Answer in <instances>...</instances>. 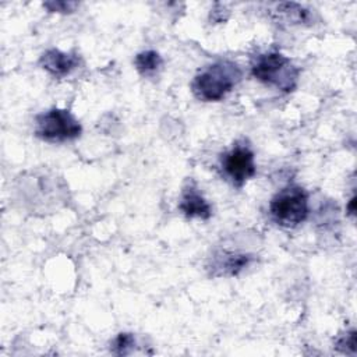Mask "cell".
Returning <instances> with one entry per match:
<instances>
[{"label":"cell","instance_id":"52a82bcc","mask_svg":"<svg viewBox=\"0 0 357 357\" xmlns=\"http://www.w3.org/2000/svg\"><path fill=\"white\" fill-rule=\"evenodd\" d=\"M178 209L187 218H199V219L206 220L212 216L211 205L192 185H188L183 190Z\"/></svg>","mask_w":357,"mask_h":357},{"label":"cell","instance_id":"277c9868","mask_svg":"<svg viewBox=\"0 0 357 357\" xmlns=\"http://www.w3.org/2000/svg\"><path fill=\"white\" fill-rule=\"evenodd\" d=\"M272 219L283 227H294L308 216V197L304 188L289 185L279 191L269 204Z\"/></svg>","mask_w":357,"mask_h":357},{"label":"cell","instance_id":"7c38bea8","mask_svg":"<svg viewBox=\"0 0 357 357\" xmlns=\"http://www.w3.org/2000/svg\"><path fill=\"white\" fill-rule=\"evenodd\" d=\"M356 331L351 329L349 332H346L344 335L339 336L336 343H335V347L337 350H340L342 353H350V354H354L356 353V344H357V339H356Z\"/></svg>","mask_w":357,"mask_h":357},{"label":"cell","instance_id":"3957f363","mask_svg":"<svg viewBox=\"0 0 357 357\" xmlns=\"http://www.w3.org/2000/svg\"><path fill=\"white\" fill-rule=\"evenodd\" d=\"M79 121L66 109L53 107L35 117V135L46 142H66L81 135Z\"/></svg>","mask_w":357,"mask_h":357},{"label":"cell","instance_id":"30bf717a","mask_svg":"<svg viewBox=\"0 0 357 357\" xmlns=\"http://www.w3.org/2000/svg\"><path fill=\"white\" fill-rule=\"evenodd\" d=\"M134 64H135L139 74H142L145 77H151L162 67L163 60H162V57L158 52L145 50V52H141L135 56Z\"/></svg>","mask_w":357,"mask_h":357},{"label":"cell","instance_id":"6da1fadb","mask_svg":"<svg viewBox=\"0 0 357 357\" xmlns=\"http://www.w3.org/2000/svg\"><path fill=\"white\" fill-rule=\"evenodd\" d=\"M241 79L240 67L230 60H219L198 73L192 82L194 96L202 102L223 99Z\"/></svg>","mask_w":357,"mask_h":357},{"label":"cell","instance_id":"8fae6325","mask_svg":"<svg viewBox=\"0 0 357 357\" xmlns=\"http://www.w3.org/2000/svg\"><path fill=\"white\" fill-rule=\"evenodd\" d=\"M135 346V337L132 333L121 332L119 333L110 344V351L116 356H127L132 351Z\"/></svg>","mask_w":357,"mask_h":357},{"label":"cell","instance_id":"9c48e42d","mask_svg":"<svg viewBox=\"0 0 357 357\" xmlns=\"http://www.w3.org/2000/svg\"><path fill=\"white\" fill-rule=\"evenodd\" d=\"M275 14L287 24H303L310 20V11L304 6L293 1L279 3L275 7Z\"/></svg>","mask_w":357,"mask_h":357},{"label":"cell","instance_id":"8992f818","mask_svg":"<svg viewBox=\"0 0 357 357\" xmlns=\"http://www.w3.org/2000/svg\"><path fill=\"white\" fill-rule=\"evenodd\" d=\"M39 64L50 75L63 78L68 75L75 67H78L79 57L74 53H66L59 49H49L40 56Z\"/></svg>","mask_w":357,"mask_h":357},{"label":"cell","instance_id":"ba28073f","mask_svg":"<svg viewBox=\"0 0 357 357\" xmlns=\"http://www.w3.org/2000/svg\"><path fill=\"white\" fill-rule=\"evenodd\" d=\"M223 258H216L215 269H220L219 275H229L236 276L238 272H241L251 261L252 257L248 254H223Z\"/></svg>","mask_w":357,"mask_h":357},{"label":"cell","instance_id":"4fadbf2b","mask_svg":"<svg viewBox=\"0 0 357 357\" xmlns=\"http://www.w3.org/2000/svg\"><path fill=\"white\" fill-rule=\"evenodd\" d=\"M78 4L75 1H46L43 4L45 8H47L50 13H73L74 8Z\"/></svg>","mask_w":357,"mask_h":357},{"label":"cell","instance_id":"5b68a950","mask_svg":"<svg viewBox=\"0 0 357 357\" xmlns=\"http://www.w3.org/2000/svg\"><path fill=\"white\" fill-rule=\"evenodd\" d=\"M220 166L223 174L236 187H241L257 172L254 152L244 145H237L226 152L220 159Z\"/></svg>","mask_w":357,"mask_h":357},{"label":"cell","instance_id":"5bb4252c","mask_svg":"<svg viewBox=\"0 0 357 357\" xmlns=\"http://www.w3.org/2000/svg\"><path fill=\"white\" fill-rule=\"evenodd\" d=\"M354 204H356V197L353 195L349 201V205H347V211H349L350 215H354Z\"/></svg>","mask_w":357,"mask_h":357},{"label":"cell","instance_id":"7a4b0ae2","mask_svg":"<svg viewBox=\"0 0 357 357\" xmlns=\"http://www.w3.org/2000/svg\"><path fill=\"white\" fill-rule=\"evenodd\" d=\"M251 73L259 82L275 86L286 93L294 91L300 75V70L293 64V61L279 52H269L257 56L251 66Z\"/></svg>","mask_w":357,"mask_h":357}]
</instances>
